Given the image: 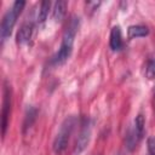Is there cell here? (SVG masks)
<instances>
[{
	"label": "cell",
	"mask_w": 155,
	"mask_h": 155,
	"mask_svg": "<svg viewBox=\"0 0 155 155\" xmlns=\"http://www.w3.org/2000/svg\"><path fill=\"white\" fill-rule=\"evenodd\" d=\"M79 25H80V21L78 17H71L64 34H63V39H62V44H61V47L58 50V52L54 54L53 57V63L56 65H61V64H64L68 58L70 57L71 54V51H73V45H74V39H75V35L78 33V29H79Z\"/></svg>",
	"instance_id": "cell-1"
},
{
	"label": "cell",
	"mask_w": 155,
	"mask_h": 155,
	"mask_svg": "<svg viewBox=\"0 0 155 155\" xmlns=\"http://www.w3.org/2000/svg\"><path fill=\"white\" fill-rule=\"evenodd\" d=\"M24 5H25V2L22 1V0L21 1L19 0L15 1L12 7H11V10H8L5 13V16L2 18V22H1V28H0V36H1L2 41L6 40L11 35L12 29H13V27L16 24V21L18 18V16L21 15Z\"/></svg>",
	"instance_id": "cell-2"
},
{
	"label": "cell",
	"mask_w": 155,
	"mask_h": 155,
	"mask_svg": "<svg viewBox=\"0 0 155 155\" xmlns=\"http://www.w3.org/2000/svg\"><path fill=\"white\" fill-rule=\"evenodd\" d=\"M74 122H75L74 117H68L62 124V126H61V128H59V131L54 138V142H53V150L57 155H61L67 149L69 137H70L73 127H74Z\"/></svg>",
	"instance_id": "cell-3"
},
{
	"label": "cell",
	"mask_w": 155,
	"mask_h": 155,
	"mask_svg": "<svg viewBox=\"0 0 155 155\" xmlns=\"http://www.w3.org/2000/svg\"><path fill=\"white\" fill-rule=\"evenodd\" d=\"M10 109H11V90L7 85H5L4 88V101H2V110H1V126H2V136L6 133L7 128V119L10 116Z\"/></svg>",
	"instance_id": "cell-4"
},
{
	"label": "cell",
	"mask_w": 155,
	"mask_h": 155,
	"mask_svg": "<svg viewBox=\"0 0 155 155\" xmlns=\"http://www.w3.org/2000/svg\"><path fill=\"white\" fill-rule=\"evenodd\" d=\"M90 136H91V127H90V124L86 122V124H84V126L80 131V134L76 139V145H75V149H74L75 155L81 154L86 149V147L90 142Z\"/></svg>",
	"instance_id": "cell-5"
},
{
	"label": "cell",
	"mask_w": 155,
	"mask_h": 155,
	"mask_svg": "<svg viewBox=\"0 0 155 155\" xmlns=\"http://www.w3.org/2000/svg\"><path fill=\"white\" fill-rule=\"evenodd\" d=\"M110 48L113 51H119L122 47V36H121V30L120 27H113L110 31Z\"/></svg>",
	"instance_id": "cell-6"
},
{
	"label": "cell",
	"mask_w": 155,
	"mask_h": 155,
	"mask_svg": "<svg viewBox=\"0 0 155 155\" xmlns=\"http://www.w3.org/2000/svg\"><path fill=\"white\" fill-rule=\"evenodd\" d=\"M33 24L31 23H25L21 27V29L17 33V42L18 44H25L30 40L31 34H33Z\"/></svg>",
	"instance_id": "cell-7"
},
{
	"label": "cell",
	"mask_w": 155,
	"mask_h": 155,
	"mask_svg": "<svg viewBox=\"0 0 155 155\" xmlns=\"http://www.w3.org/2000/svg\"><path fill=\"white\" fill-rule=\"evenodd\" d=\"M65 12H67V2L63 1V0H59L54 4V7H53V18L56 22H59L63 19V17L65 16Z\"/></svg>",
	"instance_id": "cell-8"
},
{
	"label": "cell",
	"mask_w": 155,
	"mask_h": 155,
	"mask_svg": "<svg viewBox=\"0 0 155 155\" xmlns=\"http://www.w3.org/2000/svg\"><path fill=\"white\" fill-rule=\"evenodd\" d=\"M127 35L130 39L145 36V35H148V28L144 25H131V27H128Z\"/></svg>",
	"instance_id": "cell-9"
},
{
	"label": "cell",
	"mask_w": 155,
	"mask_h": 155,
	"mask_svg": "<svg viewBox=\"0 0 155 155\" xmlns=\"http://www.w3.org/2000/svg\"><path fill=\"white\" fill-rule=\"evenodd\" d=\"M51 2L50 1H42L40 5V10H39V15H38V22L39 23H44L48 16V10H50Z\"/></svg>",
	"instance_id": "cell-10"
},
{
	"label": "cell",
	"mask_w": 155,
	"mask_h": 155,
	"mask_svg": "<svg viewBox=\"0 0 155 155\" xmlns=\"http://www.w3.org/2000/svg\"><path fill=\"white\" fill-rule=\"evenodd\" d=\"M144 125H145L144 117H143V115L139 114L134 120V133L138 138H142L144 134Z\"/></svg>",
	"instance_id": "cell-11"
},
{
	"label": "cell",
	"mask_w": 155,
	"mask_h": 155,
	"mask_svg": "<svg viewBox=\"0 0 155 155\" xmlns=\"http://www.w3.org/2000/svg\"><path fill=\"white\" fill-rule=\"evenodd\" d=\"M147 75L149 79H154L155 78V59H153L147 68Z\"/></svg>",
	"instance_id": "cell-12"
},
{
	"label": "cell",
	"mask_w": 155,
	"mask_h": 155,
	"mask_svg": "<svg viewBox=\"0 0 155 155\" xmlns=\"http://www.w3.org/2000/svg\"><path fill=\"white\" fill-rule=\"evenodd\" d=\"M28 115L30 116V119H33V120H34V119H35V115H36V110H35V109H30ZM28 119H29V117L27 116V117H25V124H24V126H25V127H30V125H31V121H29V122H28Z\"/></svg>",
	"instance_id": "cell-13"
},
{
	"label": "cell",
	"mask_w": 155,
	"mask_h": 155,
	"mask_svg": "<svg viewBox=\"0 0 155 155\" xmlns=\"http://www.w3.org/2000/svg\"><path fill=\"white\" fill-rule=\"evenodd\" d=\"M148 148H149V151L151 154L155 153V137H150L148 139Z\"/></svg>",
	"instance_id": "cell-14"
},
{
	"label": "cell",
	"mask_w": 155,
	"mask_h": 155,
	"mask_svg": "<svg viewBox=\"0 0 155 155\" xmlns=\"http://www.w3.org/2000/svg\"><path fill=\"white\" fill-rule=\"evenodd\" d=\"M151 155H155V153H154V154H151Z\"/></svg>",
	"instance_id": "cell-15"
}]
</instances>
